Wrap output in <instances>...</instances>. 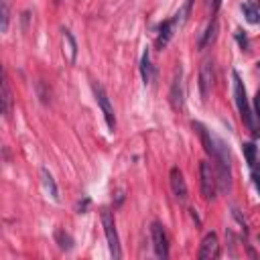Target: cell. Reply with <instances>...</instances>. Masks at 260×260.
<instances>
[{
    "instance_id": "obj_22",
    "label": "cell",
    "mask_w": 260,
    "mask_h": 260,
    "mask_svg": "<svg viewBox=\"0 0 260 260\" xmlns=\"http://www.w3.org/2000/svg\"><path fill=\"white\" fill-rule=\"evenodd\" d=\"M234 37H236L238 45H240L244 51H248V49H250V41H248V37H246V35H244L240 29H236V31H234Z\"/></svg>"
},
{
    "instance_id": "obj_11",
    "label": "cell",
    "mask_w": 260,
    "mask_h": 260,
    "mask_svg": "<svg viewBox=\"0 0 260 260\" xmlns=\"http://www.w3.org/2000/svg\"><path fill=\"white\" fill-rule=\"evenodd\" d=\"M175 25H173V21L169 19V21H165L161 27H159V35H157V47L159 49H165L167 45H169V41L173 39V35H175Z\"/></svg>"
},
{
    "instance_id": "obj_12",
    "label": "cell",
    "mask_w": 260,
    "mask_h": 260,
    "mask_svg": "<svg viewBox=\"0 0 260 260\" xmlns=\"http://www.w3.org/2000/svg\"><path fill=\"white\" fill-rule=\"evenodd\" d=\"M63 55L67 57V61H69L71 65H73L75 59H77V43H75L73 35H71L67 29H63Z\"/></svg>"
},
{
    "instance_id": "obj_10",
    "label": "cell",
    "mask_w": 260,
    "mask_h": 260,
    "mask_svg": "<svg viewBox=\"0 0 260 260\" xmlns=\"http://www.w3.org/2000/svg\"><path fill=\"white\" fill-rule=\"evenodd\" d=\"M240 9H242V13L250 25H260V7H258L256 0H244L240 5Z\"/></svg>"
},
{
    "instance_id": "obj_14",
    "label": "cell",
    "mask_w": 260,
    "mask_h": 260,
    "mask_svg": "<svg viewBox=\"0 0 260 260\" xmlns=\"http://www.w3.org/2000/svg\"><path fill=\"white\" fill-rule=\"evenodd\" d=\"M191 7H193V0H185L183 7L177 11V15L171 19L173 25H175V29H181V27L187 23V19H189V15H191Z\"/></svg>"
},
{
    "instance_id": "obj_20",
    "label": "cell",
    "mask_w": 260,
    "mask_h": 260,
    "mask_svg": "<svg viewBox=\"0 0 260 260\" xmlns=\"http://www.w3.org/2000/svg\"><path fill=\"white\" fill-rule=\"evenodd\" d=\"M9 23H11L9 0H3V25H0V31H3V33H7V31H9Z\"/></svg>"
},
{
    "instance_id": "obj_15",
    "label": "cell",
    "mask_w": 260,
    "mask_h": 260,
    "mask_svg": "<svg viewBox=\"0 0 260 260\" xmlns=\"http://www.w3.org/2000/svg\"><path fill=\"white\" fill-rule=\"evenodd\" d=\"M141 73H143V81H145V83H151L153 77H155V67H153V63H151L149 49L143 53V59H141Z\"/></svg>"
},
{
    "instance_id": "obj_13",
    "label": "cell",
    "mask_w": 260,
    "mask_h": 260,
    "mask_svg": "<svg viewBox=\"0 0 260 260\" xmlns=\"http://www.w3.org/2000/svg\"><path fill=\"white\" fill-rule=\"evenodd\" d=\"M218 29H220L218 19H211V23H209V25H207V29L203 31V35H201V39H199L197 47H199V49H207V47L218 39Z\"/></svg>"
},
{
    "instance_id": "obj_23",
    "label": "cell",
    "mask_w": 260,
    "mask_h": 260,
    "mask_svg": "<svg viewBox=\"0 0 260 260\" xmlns=\"http://www.w3.org/2000/svg\"><path fill=\"white\" fill-rule=\"evenodd\" d=\"M254 118H256V122L260 124V92L254 96Z\"/></svg>"
},
{
    "instance_id": "obj_8",
    "label": "cell",
    "mask_w": 260,
    "mask_h": 260,
    "mask_svg": "<svg viewBox=\"0 0 260 260\" xmlns=\"http://www.w3.org/2000/svg\"><path fill=\"white\" fill-rule=\"evenodd\" d=\"M220 256V242H218V236L215 232H209L203 236L201 240V246H199V258L201 260H213Z\"/></svg>"
},
{
    "instance_id": "obj_4",
    "label": "cell",
    "mask_w": 260,
    "mask_h": 260,
    "mask_svg": "<svg viewBox=\"0 0 260 260\" xmlns=\"http://www.w3.org/2000/svg\"><path fill=\"white\" fill-rule=\"evenodd\" d=\"M92 90H94L96 102H98V106H100V110H102V114H104V118H106L108 128L114 130V128H116V114H114V108H112V104H110V98H108L106 90H104L98 81L92 83Z\"/></svg>"
},
{
    "instance_id": "obj_24",
    "label": "cell",
    "mask_w": 260,
    "mask_h": 260,
    "mask_svg": "<svg viewBox=\"0 0 260 260\" xmlns=\"http://www.w3.org/2000/svg\"><path fill=\"white\" fill-rule=\"evenodd\" d=\"M220 7H222V0H211V17H215V15H218Z\"/></svg>"
},
{
    "instance_id": "obj_16",
    "label": "cell",
    "mask_w": 260,
    "mask_h": 260,
    "mask_svg": "<svg viewBox=\"0 0 260 260\" xmlns=\"http://www.w3.org/2000/svg\"><path fill=\"white\" fill-rule=\"evenodd\" d=\"M11 110H13V92H11L7 73H5V79H3V114L9 118L11 116Z\"/></svg>"
},
{
    "instance_id": "obj_6",
    "label": "cell",
    "mask_w": 260,
    "mask_h": 260,
    "mask_svg": "<svg viewBox=\"0 0 260 260\" xmlns=\"http://www.w3.org/2000/svg\"><path fill=\"white\" fill-rule=\"evenodd\" d=\"M151 238H153L155 254H157L159 258H169V240H167L165 228H163L159 222H153V224H151Z\"/></svg>"
},
{
    "instance_id": "obj_17",
    "label": "cell",
    "mask_w": 260,
    "mask_h": 260,
    "mask_svg": "<svg viewBox=\"0 0 260 260\" xmlns=\"http://www.w3.org/2000/svg\"><path fill=\"white\" fill-rule=\"evenodd\" d=\"M41 179H43V185H45V189L49 191V195L57 201V199H59V191H57L55 179H53V175L49 173V169H47V167H41Z\"/></svg>"
},
{
    "instance_id": "obj_27",
    "label": "cell",
    "mask_w": 260,
    "mask_h": 260,
    "mask_svg": "<svg viewBox=\"0 0 260 260\" xmlns=\"http://www.w3.org/2000/svg\"><path fill=\"white\" fill-rule=\"evenodd\" d=\"M258 242H260V236H258Z\"/></svg>"
},
{
    "instance_id": "obj_21",
    "label": "cell",
    "mask_w": 260,
    "mask_h": 260,
    "mask_svg": "<svg viewBox=\"0 0 260 260\" xmlns=\"http://www.w3.org/2000/svg\"><path fill=\"white\" fill-rule=\"evenodd\" d=\"M250 173H252V183H254L256 191L260 193V163H258V161L250 167Z\"/></svg>"
},
{
    "instance_id": "obj_7",
    "label": "cell",
    "mask_w": 260,
    "mask_h": 260,
    "mask_svg": "<svg viewBox=\"0 0 260 260\" xmlns=\"http://www.w3.org/2000/svg\"><path fill=\"white\" fill-rule=\"evenodd\" d=\"M213 79H215V69H213V63L207 59V61H203V65L199 69V92H201L203 102L209 96V90L213 85Z\"/></svg>"
},
{
    "instance_id": "obj_18",
    "label": "cell",
    "mask_w": 260,
    "mask_h": 260,
    "mask_svg": "<svg viewBox=\"0 0 260 260\" xmlns=\"http://www.w3.org/2000/svg\"><path fill=\"white\" fill-rule=\"evenodd\" d=\"M55 240H57V244H59L61 250H71V248H73L71 236H69L67 232H63V230H57V232H55Z\"/></svg>"
},
{
    "instance_id": "obj_5",
    "label": "cell",
    "mask_w": 260,
    "mask_h": 260,
    "mask_svg": "<svg viewBox=\"0 0 260 260\" xmlns=\"http://www.w3.org/2000/svg\"><path fill=\"white\" fill-rule=\"evenodd\" d=\"M169 102L173 106L175 112L183 110V102H185V90H183V69L181 65L175 69V79L171 83V92H169Z\"/></svg>"
},
{
    "instance_id": "obj_19",
    "label": "cell",
    "mask_w": 260,
    "mask_h": 260,
    "mask_svg": "<svg viewBox=\"0 0 260 260\" xmlns=\"http://www.w3.org/2000/svg\"><path fill=\"white\" fill-rule=\"evenodd\" d=\"M242 151H244V157L248 161V167H252L256 163V147H254V143H244Z\"/></svg>"
},
{
    "instance_id": "obj_26",
    "label": "cell",
    "mask_w": 260,
    "mask_h": 260,
    "mask_svg": "<svg viewBox=\"0 0 260 260\" xmlns=\"http://www.w3.org/2000/svg\"><path fill=\"white\" fill-rule=\"evenodd\" d=\"M55 3H57V5H59V3H63V0H55Z\"/></svg>"
},
{
    "instance_id": "obj_1",
    "label": "cell",
    "mask_w": 260,
    "mask_h": 260,
    "mask_svg": "<svg viewBox=\"0 0 260 260\" xmlns=\"http://www.w3.org/2000/svg\"><path fill=\"white\" fill-rule=\"evenodd\" d=\"M232 79H234V100H236V106H238V112L242 116V120L246 122V126L252 130V135L258 137V128L254 124V114L250 110V102H248V96H246V88H244V81L240 79L238 71H232Z\"/></svg>"
},
{
    "instance_id": "obj_25",
    "label": "cell",
    "mask_w": 260,
    "mask_h": 260,
    "mask_svg": "<svg viewBox=\"0 0 260 260\" xmlns=\"http://www.w3.org/2000/svg\"><path fill=\"white\" fill-rule=\"evenodd\" d=\"M88 205H90V199L85 197V199H83V203H79V205H77V211H79V213H85V211H88Z\"/></svg>"
},
{
    "instance_id": "obj_9",
    "label": "cell",
    "mask_w": 260,
    "mask_h": 260,
    "mask_svg": "<svg viewBox=\"0 0 260 260\" xmlns=\"http://www.w3.org/2000/svg\"><path fill=\"white\" fill-rule=\"evenodd\" d=\"M169 179H171V189H173V195L177 197L179 203H185L187 201V183L183 179V173L179 167H173L171 173H169Z\"/></svg>"
},
{
    "instance_id": "obj_2",
    "label": "cell",
    "mask_w": 260,
    "mask_h": 260,
    "mask_svg": "<svg viewBox=\"0 0 260 260\" xmlns=\"http://www.w3.org/2000/svg\"><path fill=\"white\" fill-rule=\"evenodd\" d=\"M102 226H104V234H106V240H108V246H110V254L118 260L122 256V250H120V238H118V232H116V222H114V213L104 207L102 209Z\"/></svg>"
},
{
    "instance_id": "obj_3",
    "label": "cell",
    "mask_w": 260,
    "mask_h": 260,
    "mask_svg": "<svg viewBox=\"0 0 260 260\" xmlns=\"http://www.w3.org/2000/svg\"><path fill=\"white\" fill-rule=\"evenodd\" d=\"M199 177H201V195L203 199H213L218 193V177H215V169L207 163L201 161L199 163Z\"/></svg>"
}]
</instances>
